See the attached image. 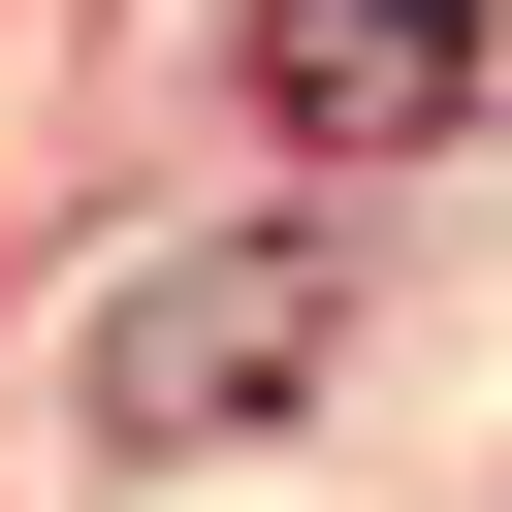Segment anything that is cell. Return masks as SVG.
Instances as JSON below:
<instances>
[{"label": "cell", "instance_id": "obj_1", "mask_svg": "<svg viewBox=\"0 0 512 512\" xmlns=\"http://www.w3.org/2000/svg\"><path fill=\"white\" fill-rule=\"evenodd\" d=\"M64 384H96V448H224V416L320 384V256H128Z\"/></svg>", "mask_w": 512, "mask_h": 512}, {"label": "cell", "instance_id": "obj_2", "mask_svg": "<svg viewBox=\"0 0 512 512\" xmlns=\"http://www.w3.org/2000/svg\"><path fill=\"white\" fill-rule=\"evenodd\" d=\"M224 64H256L288 160H416V128H480V0H224Z\"/></svg>", "mask_w": 512, "mask_h": 512}]
</instances>
